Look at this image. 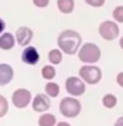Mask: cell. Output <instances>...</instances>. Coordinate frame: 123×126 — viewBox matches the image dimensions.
<instances>
[{
    "instance_id": "obj_1",
    "label": "cell",
    "mask_w": 123,
    "mask_h": 126,
    "mask_svg": "<svg viewBox=\"0 0 123 126\" xmlns=\"http://www.w3.org/2000/svg\"><path fill=\"white\" fill-rule=\"evenodd\" d=\"M57 42H58L61 52H65L68 55H74L81 48V35L75 31L67 29V31H62L58 35Z\"/></svg>"
},
{
    "instance_id": "obj_2",
    "label": "cell",
    "mask_w": 123,
    "mask_h": 126,
    "mask_svg": "<svg viewBox=\"0 0 123 126\" xmlns=\"http://www.w3.org/2000/svg\"><path fill=\"white\" fill-rule=\"evenodd\" d=\"M78 58L81 63H86L87 65H94V63H97L101 57V51L96 44L87 42L84 44L80 49H78Z\"/></svg>"
},
{
    "instance_id": "obj_3",
    "label": "cell",
    "mask_w": 123,
    "mask_h": 126,
    "mask_svg": "<svg viewBox=\"0 0 123 126\" xmlns=\"http://www.w3.org/2000/svg\"><path fill=\"white\" fill-rule=\"evenodd\" d=\"M60 112L65 117H77L81 113V103L75 97H64L60 103Z\"/></svg>"
},
{
    "instance_id": "obj_4",
    "label": "cell",
    "mask_w": 123,
    "mask_h": 126,
    "mask_svg": "<svg viewBox=\"0 0 123 126\" xmlns=\"http://www.w3.org/2000/svg\"><path fill=\"white\" fill-rule=\"evenodd\" d=\"M80 78L90 86L97 84L98 81L101 80V70L96 67V65H83L80 68Z\"/></svg>"
},
{
    "instance_id": "obj_5",
    "label": "cell",
    "mask_w": 123,
    "mask_h": 126,
    "mask_svg": "<svg viewBox=\"0 0 123 126\" xmlns=\"http://www.w3.org/2000/svg\"><path fill=\"white\" fill-rule=\"evenodd\" d=\"M98 33L106 41H113L119 36V26L113 20H104L98 26Z\"/></svg>"
},
{
    "instance_id": "obj_6",
    "label": "cell",
    "mask_w": 123,
    "mask_h": 126,
    "mask_svg": "<svg viewBox=\"0 0 123 126\" xmlns=\"http://www.w3.org/2000/svg\"><path fill=\"white\" fill-rule=\"evenodd\" d=\"M65 90L70 96L73 97H78L81 94H84L86 91V83L78 78V77H70L65 80Z\"/></svg>"
},
{
    "instance_id": "obj_7",
    "label": "cell",
    "mask_w": 123,
    "mask_h": 126,
    "mask_svg": "<svg viewBox=\"0 0 123 126\" xmlns=\"http://www.w3.org/2000/svg\"><path fill=\"white\" fill-rule=\"evenodd\" d=\"M32 100V94L26 88H17L12 94V103L17 109H25Z\"/></svg>"
},
{
    "instance_id": "obj_8",
    "label": "cell",
    "mask_w": 123,
    "mask_h": 126,
    "mask_svg": "<svg viewBox=\"0 0 123 126\" xmlns=\"http://www.w3.org/2000/svg\"><path fill=\"white\" fill-rule=\"evenodd\" d=\"M15 38H16V42H17L19 45H22V47H29L31 41L33 38V31H32L31 28H28V26H20V28L16 31Z\"/></svg>"
},
{
    "instance_id": "obj_9",
    "label": "cell",
    "mask_w": 123,
    "mask_h": 126,
    "mask_svg": "<svg viewBox=\"0 0 123 126\" xmlns=\"http://www.w3.org/2000/svg\"><path fill=\"white\" fill-rule=\"evenodd\" d=\"M51 107V97H48L46 94H36L33 97V101H32V109L35 112H39V113H46Z\"/></svg>"
},
{
    "instance_id": "obj_10",
    "label": "cell",
    "mask_w": 123,
    "mask_h": 126,
    "mask_svg": "<svg viewBox=\"0 0 123 126\" xmlns=\"http://www.w3.org/2000/svg\"><path fill=\"white\" fill-rule=\"evenodd\" d=\"M22 61L28 65H36L39 63V52L35 47H26L22 52Z\"/></svg>"
},
{
    "instance_id": "obj_11",
    "label": "cell",
    "mask_w": 123,
    "mask_h": 126,
    "mask_svg": "<svg viewBox=\"0 0 123 126\" xmlns=\"http://www.w3.org/2000/svg\"><path fill=\"white\" fill-rule=\"evenodd\" d=\"M13 80V68L9 64H0V87L7 86Z\"/></svg>"
},
{
    "instance_id": "obj_12",
    "label": "cell",
    "mask_w": 123,
    "mask_h": 126,
    "mask_svg": "<svg viewBox=\"0 0 123 126\" xmlns=\"http://www.w3.org/2000/svg\"><path fill=\"white\" fill-rule=\"evenodd\" d=\"M15 44H16V38L13 36L12 33L3 32V33L0 35V49L9 51L15 47Z\"/></svg>"
},
{
    "instance_id": "obj_13",
    "label": "cell",
    "mask_w": 123,
    "mask_h": 126,
    "mask_svg": "<svg viewBox=\"0 0 123 126\" xmlns=\"http://www.w3.org/2000/svg\"><path fill=\"white\" fill-rule=\"evenodd\" d=\"M57 7L64 15H68L74 10V0H57Z\"/></svg>"
},
{
    "instance_id": "obj_14",
    "label": "cell",
    "mask_w": 123,
    "mask_h": 126,
    "mask_svg": "<svg viewBox=\"0 0 123 126\" xmlns=\"http://www.w3.org/2000/svg\"><path fill=\"white\" fill-rule=\"evenodd\" d=\"M39 126H55L57 125V117L51 113H42L39 120H38Z\"/></svg>"
},
{
    "instance_id": "obj_15",
    "label": "cell",
    "mask_w": 123,
    "mask_h": 126,
    "mask_svg": "<svg viewBox=\"0 0 123 126\" xmlns=\"http://www.w3.org/2000/svg\"><path fill=\"white\" fill-rule=\"evenodd\" d=\"M48 60L52 65H58L62 61V52L61 49H51L48 54Z\"/></svg>"
},
{
    "instance_id": "obj_16",
    "label": "cell",
    "mask_w": 123,
    "mask_h": 126,
    "mask_svg": "<svg viewBox=\"0 0 123 126\" xmlns=\"http://www.w3.org/2000/svg\"><path fill=\"white\" fill-rule=\"evenodd\" d=\"M101 103H103V106L104 107H107V109H113L116 104H117V97L114 96V94H104V97L101 99Z\"/></svg>"
},
{
    "instance_id": "obj_17",
    "label": "cell",
    "mask_w": 123,
    "mask_h": 126,
    "mask_svg": "<svg viewBox=\"0 0 123 126\" xmlns=\"http://www.w3.org/2000/svg\"><path fill=\"white\" fill-rule=\"evenodd\" d=\"M45 93H46L48 97H57L60 94V86L57 83H52L51 81V83H48L45 86Z\"/></svg>"
},
{
    "instance_id": "obj_18",
    "label": "cell",
    "mask_w": 123,
    "mask_h": 126,
    "mask_svg": "<svg viewBox=\"0 0 123 126\" xmlns=\"http://www.w3.org/2000/svg\"><path fill=\"white\" fill-rule=\"evenodd\" d=\"M55 76H57V71H55L54 65H45V67H42V77L45 80H52Z\"/></svg>"
},
{
    "instance_id": "obj_19",
    "label": "cell",
    "mask_w": 123,
    "mask_h": 126,
    "mask_svg": "<svg viewBox=\"0 0 123 126\" xmlns=\"http://www.w3.org/2000/svg\"><path fill=\"white\" fill-rule=\"evenodd\" d=\"M7 110H9V101H7V99L4 96L0 94V117L6 116Z\"/></svg>"
},
{
    "instance_id": "obj_20",
    "label": "cell",
    "mask_w": 123,
    "mask_h": 126,
    "mask_svg": "<svg viewBox=\"0 0 123 126\" xmlns=\"http://www.w3.org/2000/svg\"><path fill=\"white\" fill-rule=\"evenodd\" d=\"M113 19L119 23H123V6H117L113 10Z\"/></svg>"
},
{
    "instance_id": "obj_21",
    "label": "cell",
    "mask_w": 123,
    "mask_h": 126,
    "mask_svg": "<svg viewBox=\"0 0 123 126\" xmlns=\"http://www.w3.org/2000/svg\"><path fill=\"white\" fill-rule=\"evenodd\" d=\"M86 3L93 6V7H101L106 3V0H86Z\"/></svg>"
},
{
    "instance_id": "obj_22",
    "label": "cell",
    "mask_w": 123,
    "mask_h": 126,
    "mask_svg": "<svg viewBox=\"0 0 123 126\" xmlns=\"http://www.w3.org/2000/svg\"><path fill=\"white\" fill-rule=\"evenodd\" d=\"M36 7H46L49 4V0H32Z\"/></svg>"
},
{
    "instance_id": "obj_23",
    "label": "cell",
    "mask_w": 123,
    "mask_h": 126,
    "mask_svg": "<svg viewBox=\"0 0 123 126\" xmlns=\"http://www.w3.org/2000/svg\"><path fill=\"white\" fill-rule=\"evenodd\" d=\"M116 81H117V84H119L120 87H123V73H119V74H117Z\"/></svg>"
},
{
    "instance_id": "obj_24",
    "label": "cell",
    "mask_w": 123,
    "mask_h": 126,
    "mask_svg": "<svg viewBox=\"0 0 123 126\" xmlns=\"http://www.w3.org/2000/svg\"><path fill=\"white\" fill-rule=\"evenodd\" d=\"M4 28H6V23H4V20H3V19H0V35L3 33Z\"/></svg>"
},
{
    "instance_id": "obj_25",
    "label": "cell",
    "mask_w": 123,
    "mask_h": 126,
    "mask_svg": "<svg viewBox=\"0 0 123 126\" xmlns=\"http://www.w3.org/2000/svg\"><path fill=\"white\" fill-rule=\"evenodd\" d=\"M114 126H123V116H120V117H119V119L116 120Z\"/></svg>"
},
{
    "instance_id": "obj_26",
    "label": "cell",
    "mask_w": 123,
    "mask_h": 126,
    "mask_svg": "<svg viewBox=\"0 0 123 126\" xmlns=\"http://www.w3.org/2000/svg\"><path fill=\"white\" fill-rule=\"evenodd\" d=\"M55 126H71L70 123H67V122H60V123H57Z\"/></svg>"
},
{
    "instance_id": "obj_27",
    "label": "cell",
    "mask_w": 123,
    "mask_h": 126,
    "mask_svg": "<svg viewBox=\"0 0 123 126\" xmlns=\"http://www.w3.org/2000/svg\"><path fill=\"white\" fill-rule=\"evenodd\" d=\"M119 45H120V48L123 49V36L120 38V41H119Z\"/></svg>"
}]
</instances>
